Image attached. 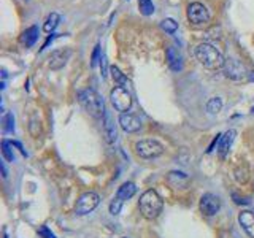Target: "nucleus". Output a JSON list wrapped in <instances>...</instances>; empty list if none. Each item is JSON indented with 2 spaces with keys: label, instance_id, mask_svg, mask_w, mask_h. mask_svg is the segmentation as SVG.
Here are the masks:
<instances>
[{
  "label": "nucleus",
  "instance_id": "f257e3e1",
  "mask_svg": "<svg viewBox=\"0 0 254 238\" xmlns=\"http://www.w3.org/2000/svg\"><path fill=\"white\" fill-rule=\"evenodd\" d=\"M194 56L200 65H203L205 68H210V70H216V68L224 67V62H226L224 58H222V54L210 43L197 45L194 50Z\"/></svg>",
  "mask_w": 254,
  "mask_h": 238
},
{
  "label": "nucleus",
  "instance_id": "f03ea898",
  "mask_svg": "<svg viewBox=\"0 0 254 238\" xmlns=\"http://www.w3.org/2000/svg\"><path fill=\"white\" fill-rule=\"evenodd\" d=\"M78 102L92 118H103L107 111L103 99L94 89H84L81 92H78Z\"/></svg>",
  "mask_w": 254,
  "mask_h": 238
},
{
  "label": "nucleus",
  "instance_id": "7ed1b4c3",
  "mask_svg": "<svg viewBox=\"0 0 254 238\" xmlns=\"http://www.w3.org/2000/svg\"><path fill=\"white\" fill-rule=\"evenodd\" d=\"M138 206H140V213L146 219H156L159 214L162 213L164 203H162V198L159 197L156 190L149 189L145 194H141Z\"/></svg>",
  "mask_w": 254,
  "mask_h": 238
},
{
  "label": "nucleus",
  "instance_id": "20e7f679",
  "mask_svg": "<svg viewBox=\"0 0 254 238\" xmlns=\"http://www.w3.org/2000/svg\"><path fill=\"white\" fill-rule=\"evenodd\" d=\"M135 153L143 159H154L164 154V145L157 140H140L135 143Z\"/></svg>",
  "mask_w": 254,
  "mask_h": 238
},
{
  "label": "nucleus",
  "instance_id": "39448f33",
  "mask_svg": "<svg viewBox=\"0 0 254 238\" xmlns=\"http://www.w3.org/2000/svg\"><path fill=\"white\" fill-rule=\"evenodd\" d=\"M110 102L115 107V110L121 111V113H127L132 108V95L123 86H116L115 89H111Z\"/></svg>",
  "mask_w": 254,
  "mask_h": 238
},
{
  "label": "nucleus",
  "instance_id": "423d86ee",
  "mask_svg": "<svg viewBox=\"0 0 254 238\" xmlns=\"http://www.w3.org/2000/svg\"><path fill=\"white\" fill-rule=\"evenodd\" d=\"M100 203V197L95 192H84L79 195V198L76 200V206H75V213L78 216H84V214H89L91 211H94Z\"/></svg>",
  "mask_w": 254,
  "mask_h": 238
},
{
  "label": "nucleus",
  "instance_id": "0eeeda50",
  "mask_svg": "<svg viewBox=\"0 0 254 238\" xmlns=\"http://www.w3.org/2000/svg\"><path fill=\"white\" fill-rule=\"evenodd\" d=\"M224 75L234 81H243V79H248L250 71L246 70V67L240 60L237 59H227L224 62Z\"/></svg>",
  "mask_w": 254,
  "mask_h": 238
},
{
  "label": "nucleus",
  "instance_id": "6e6552de",
  "mask_svg": "<svg viewBox=\"0 0 254 238\" xmlns=\"http://www.w3.org/2000/svg\"><path fill=\"white\" fill-rule=\"evenodd\" d=\"M188 19L192 24H205L210 21V11L203 3L192 2L188 6Z\"/></svg>",
  "mask_w": 254,
  "mask_h": 238
},
{
  "label": "nucleus",
  "instance_id": "1a4fd4ad",
  "mask_svg": "<svg viewBox=\"0 0 254 238\" xmlns=\"http://www.w3.org/2000/svg\"><path fill=\"white\" fill-rule=\"evenodd\" d=\"M200 211L205 216H214L221 210V200L214 194H203L200 198Z\"/></svg>",
  "mask_w": 254,
  "mask_h": 238
},
{
  "label": "nucleus",
  "instance_id": "9d476101",
  "mask_svg": "<svg viewBox=\"0 0 254 238\" xmlns=\"http://www.w3.org/2000/svg\"><path fill=\"white\" fill-rule=\"evenodd\" d=\"M119 125H121V129L124 132H127V133H135V132L140 130L141 121L135 115L121 113V116H119Z\"/></svg>",
  "mask_w": 254,
  "mask_h": 238
},
{
  "label": "nucleus",
  "instance_id": "9b49d317",
  "mask_svg": "<svg viewBox=\"0 0 254 238\" xmlns=\"http://www.w3.org/2000/svg\"><path fill=\"white\" fill-rule=\"evenodd\" d=\"M70 50H56L50 54L48 58V65H50L51 70H59L67 63L68 58H70Z\"/></svg>",
  "mask_w": 254,
  "mask_h": 238
},
{
  "label": "nucleus",
  "instance_id": "f8f14e48",
  "mask_svg": "<svg viewBox=\"0 0 254 238\" xmlns=\"http://www.w3.org/2000/svg\"><path fill=\"white\" fill-rule=\"evenodd\" d=\"M102 124H103V133H105V140L108 143H115L116 138H118V132H116V125H115L113 118H111V115H110V111H105Z\"/></svg>",
  "mask_w": 254,
  "mask_h": 238
},
{
  "label": "nucleus",
  "instance_id": "ddd939ff",
  "mask_svg": "<svg viewBox=\"0 0 254 238\" xmlns=\"http://www.w3.org/2000/svg\"><path fill=\"white\" fill-rule=\"evenodd\" d=\"M167 181H169V184L172 187L181 189V190L188 189V186H189V177L183 172H170L167 175Z\"/></svg>",
  "mask_w": 254,
  "mask_h": 238
},
{
  "label": "nucleus",
  "instance_id": "4468645a",
  "mask_svg": "<svg viewBox=\"0 0 254 238\" xmlns=\"http://www.w3.org/2000/svg\"><path fill=\"white\" fill-rule=\"evenodd\" d=\"M238 222H240L242 229L248 234L251 238H254V213L250 210H245L238 214Z\"/></svg>",
  "mask_w": 254,
  "mask_h": 238
},
{
  "label": "nucleus",
  "instance_id": "2eb2a0df",
  "mask_svg": "<svg viewBox=\"0 0 254 238\" xmlns=\"http://www.w3.org/2000/svg\"><path fill=\"white\" fill-rule=\"evenodd\" d=\"M234 138H235V130H227L224 135H221L219 146H218L219 157H222V159L226 157V154L229 153V149H230V146H232V143H234Z\"/></svg>",
  "mask_w": 254,
  "mask_h": 238
},
{
  "label": "nucleus",
  "instance_id": "dca6fc26",
  "mask_svg": "<svg viewBox=\"0 0 254 238\" xmlns=\"http://www.w3.org/2000/svg\"><path fill=\"white\" fill-rule=\"evenodd\" d=\"M135 192H137V186H135L133 182L127 181V182H124V184H121L118 187L116 198H118V200H121V202L129 200V198H132L135 195Z\"/></svg>",
  "mask_w": 254,
  "mask_h": 238
},
{
  "label": "nucleus",
  "instance_id": "f3484780",
  "mask_svg": "<svg viewBox=\"0 0 254 238\" xmlns=\"http://www.w3.org/2000/svg\"><path fill=\"white\" fill-rule=\"evenodd\" d=\"M167 62H169V67L173 71H180L183 68L181 56L178 51H175L173 48H167Z\"/></svg>",
  "mask_w": 254,
  "mask_h": 238
},
{
  "label": "nucleus",
  "instance_id": "a211bd4d",
  "mask_svg": "<svg viewBox=\"0 0 254 238\" xmlns=\"http://www.w3.org/2000/svg\"><path fill=\"white\" fill-rule=\"evenodd\" d=\"M37 38H38V27L32 26V27H29V29H26L22 32L21 42H22V45H26V48H30V46L35 45Z\"/></svg>",
  "mask_w": 254,
  "mask_h": 238
},
{
  "label": "nucleus",
  "instance_id": "6ab92c4d",
  "mask_svg": "<svg viewBox=\"0 0 254 238\" xmlns=\"http://www.w3.org/2000/svg\"><path fill=\"white\" fill-rule=\"evenodd\" d=\"M234 178L238 184H245V182H248L250 179V172L246 169L245 165H238L237 169L234 170Z\"/></svg>",
  "mask_w": 254,
  "mask_h": 238
},
{
  "label": "nucleus",
  "instance_id": "aec40b11",
  "mask_svg": "<svg viewBox=\"0 0 254 238\" xmlns=\"http://www.w3.org/2000/svg\"><path fill=\"white\" fill-rule=\"evenodd\" d=\"M110 71H111V76H113V81L118 84V86H129V79H127L124 75H123V71L121 70H119L118 67H111L110 68Z\"/></svg>",
  "mask_w": 254,
  "mask_h": 238
},
{
  "label": "nucleus",
  "instance_id": "412c9836",
  "mask_svg": "<svg viewBox=\"0 0 254 238\" xmlns=\"http://www.w3.org/2000/svg\"><path fill=\"white\" fill-rule=\"evenodd\" d=\"M59 21H61V16L58 14V13H51L50 16H48V19L45 21V26H43V29H45V32H53L56 27L59 26Z\"/></svg>",
  "mask_w": 254,
  "mask_h": 238
},
{
  "label": "nucleus",
  "instance_id": "4be33fe9",
  "mask_svg": "<svg viewBox=\"0 0 254 238\" xmlns=\"http://www.w3.org/2000/svg\"><path fill=\"white\" fill-rule=\"evenodd\" d=\"M221 110H222V100L219 97H213L206 102V111L210 115H218Z\"/></svg>",
  "mask_w": 254,
  "mask_h": 238
},
{
  "label": "nucleus",
  "instance_id": "5701e85b",
  "mask_svg": "<svg viewBox=\"0 0 254 238\" xmlns=\"http://www.w3.org/2000/svg\"><path fill=\"white\" fill-rule=\"evenodd\" d=\"M138 8L143 16H151L154 13V5L151 0H138Z\"/></svg>",
  "mask_w": 254,
  "mask_h": 238
},
{
  "label": "nucleus",
  "instance_id": "b1692460",
  "mask_svg": "<svg viewBox=\"0 0 254 238\" xmlns=\"http://www.w3.org/2000/svg\"><path fill=\"white\" fill-rule=\"evenodd\" d=\"M161 27L167 32V34H175V32L178 30V22L172 18H167V19L161 21Z\"/></svg>",
  "mask_w": 254,
  "mask_h": 238
},
{
  "label": "nucleus",
  "instance_id": "393cba45",
  "mask_svg": "<svg viewBox=\"0 0 254 238\" xmlns=\"http://www.w3.org/2000/svg\"><path fill=\"white\" fill-rule=\"evenodd\" d=\"M11 148H13V143L6 141V140L2 141V154L8 162H14V154H13Z\"/></svg>",
  "mask_w": 254,
  "mask_h": 238
},
{
  "label": "nucleus",
  "instance_id": "a878e982",
  "mask_svg": "<svg viewBox=\"0 0 254 238\" xmlns=\"http://www.w3.org/2000/svg\"><path fill=\"white\" fill-rule=\"evenodd\" d=\"M3 132L5 133L14 132V116H13V113H6L3 116Z\"/></svg>",
  "mask_w": 254,
  "mask_h": 238
},
{
  "label": "nucleus",
  "instance_id": "bb28decb",
  "mask_svg": "<svg viewBox=\"0 0 254 238\" xmlns=\"http://www.w3.org/2000/svg\"><path fill=\"white\" fill-rule=\"evenodd\" d=\"M100 45H95L94 51H92V56H91V65L95 67V63H97V60H100Z\"/></svg>",
  "mask_w": 254,
  "mask_h": 238
},
{
  "label": "nucleus",
  "instance_id": "cd10ccee",
  "mask_svg": "<svg viewBox=\"0 0 254 238\" xmlns=\"http://www.w3.org/2000/svg\"><path fill=\"white\" fill-rule=\"evenodd\" d=\"M100 68H102V76H107L108 73V62H107V56L102 54L100 58Z\"/></svg>",
  "mask_w": 254,
  "mask_h": 238
},
{
  "label": "nucleus",
  "instance_id": "c85d7f7f",
  "mask_svg": "<svg viewBox=\"0 0 254 238\" xmlns=\"http://www.w3.org/2000/svg\"><path fill=\"white\" fill-rule=\"evenodd\" d=\"M38 234H40V235H42L43 238H56V235H54V234H53V232H51V230H50V229H48L46 226H43V227H40V229H38Z\"/></svg>",
  "mask_w": 254,
  "mask_h": 238
},
{
  "label": "nucleus",
  "instance_id": "c756f323",
  "mask_svg": "<svg viewBox=\"0 0 254 238\" xmlns=\"http://www.w3.org/2000/svg\"><path fill=\"white\" fill-rule=\"evenodd\" d=\"M232 198L235 200L237 205H248V200H245V198H240L237 194H232Z\"/></svg>",
  "mask_w": 254,
  "mask_h": 238
},
{
  "label": "nucleus",
  "instance_id": "7c9ffc66",
  "mask_svg": "<svg viewBox=\"0 0 254 238\" xmlns=\"http://www.w3.org/2000/svg\"><path fill=\"white\" fill-rule=\"evenodd\" d=\"M0 167H2V173H3V178H6V177H8V173H6V169H5V164L2 162V164H0Z\"/></svg>",
  "mask_w": 254,
  "mask_h": 238
},
{
  "label": "nucleus",
  "instance_id": "2f4dec72",
  "mask_svg": "<svg viewBox=\"0 0 254 238\" xmlns=\"http://www.w3.org/2000/svg\"><path fill=\"white\" fill-rule=\"evenodd\" d=\"M248 79H251V81H253V79H254V71H250V76H248Z\"/></svg>",
  "mask_w": 254,
  "mask_h": 238
},
{
  "label": "nucleus",
  "instance_id": "473e14b6",
  "mask_svg": "<svg viewBox=\"0 0 254 238\" xmlns=\"http://www.w3.org/2000/svg\"><path fill=\"white\" fill-rule=\"evenodd\" d=\"M253 113H254V108H253Z\"/></svg>",
  "mask_w": 254,
  "mask_h": 238
},
{
  "label": "nucleus",
  "instance_id": "72a5a7b5",
  "mask_svg": "<svg viewBox=\"0 0 254 238\" xmlns=\"http://www.w3.org/2000/svg\"><path fill=\"white\" fill-rule=\"evenodd\" d=\"M124 238H126V237H124Z\"/></svg>",
  "mask_w": 254,
  "mask_h": 238
}]
</instances>
